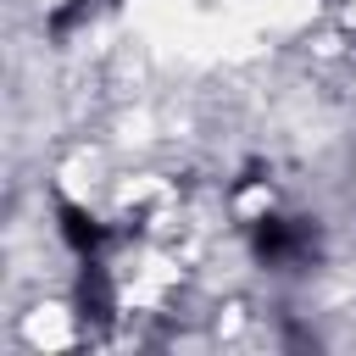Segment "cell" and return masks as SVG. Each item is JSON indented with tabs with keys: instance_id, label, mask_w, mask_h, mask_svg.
<instances>
[{
	"instance_id": "cell-1",
	"label": "cell",
	"mask_w": 356,
	"mask_h": 356,
	"mask_svg": "<svg viewBox=\"0 0 356 356\" xmlns=\"http://www.w3.org/2000/svg\"><path fill=\"white\" fill-rule=\"evenodd\" d=\"M250 250H256V261H267V267L312 261V256H317V222H312V217H278V211H261V217L250 222Z\"/></svg>"
},
{
	"instance_id": "cell-2",
	"label": "cell",
	"mask_w": 356,
	"mask_h": 356,
	"mask_svg": "<svg viewBox=\"0 0 356 356\" xmlns=\"http://www.w3.org/2000/svg\"><path fill=\"white\" fill-rule=\"evenodd\" d=\"M56 234H61V245H67L78 261H89V256H100V250L111 245V228H106L89 206H78V200H56Z\"/></svg>"
},
{
	"instance_id": "cell-3",
	"label": "cell",
	"mask_w": 356,
	"mask_h": 356,
	"mask_svg": "<svg viewBox=\"0 0 356 356\" xmlns=\"http://www.w3.org/2000/svg\"><path fill=\"white\" fill-rule=\"evenodd\" d=\"M72 300H78V317H83V323H95V328H106V323H111L117 300H111V278H106L100 256H89V261H83V273H78V289H72Z\"/></svg>"
},
{
	"instance_id": "cell-4",
	"label": "cell",
	"mask_w": 356,
	"mask_h": 356,
	"mask_svg": "<svg viewBox=\"0 0 356 356\" xmlns=\"http://www.w3.org/2000/svg\"><path fill=\"white\" fill-rule=\"evenodd\" d=\"M89 6H95V0H67V6H56V11H50V33H56V39L72 33V22L89 17Z\"/></svg>"
}]
</instances>
